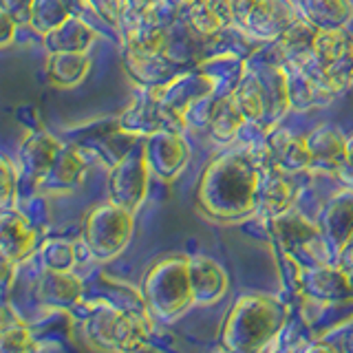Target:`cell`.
I'll use <instances>...</instances> for the list:
<instances>
[{
    "label": "cell",
    "mask_w": 353,
    "mask_h": 353,
    "mask_svg": "<svg viewBox=\"0 0 353 353\" xmlns=\"http://www.w3.org/2000/svg\"><path fill=\"white\" fill-rule=\"evenodd\" d=\"M64 148V141L53 137L47 130H31L29 135L22 139L20 146V165L25 176L33 183H40L44 174L51 170L53 161L58 159V154Z\"/></svg>",
    "instance_id": "d6986e66"
},
{
    "label": "cell",
    "mask_w": 353,
    "mask_h": 353,
    "mask_svg": "<svg viewBox=\"0 0 353 353\" xmlns=\"http://www.w3.org/2000/svg\"><path fill=\"white\" fill-rule=\"evenodd\" d=\"M290 318V307L268 294H243L221 325V345L228 351H263L281 336Z\"/></svg>",
    "instance_id": "7a4b0ae2"
},
{
    "label": "cell",
    "mask_w": 353,
    "mask_h": 353,
    "mask_svg": "<svg viewBox=\"0 0 353 353\" xmlns=\"http://www.w3.org/2000/svg\"><path fill=\"white\" fill-rule=\"evenodd\" d=\"M84 290H86L84 281L73 270L60 272V270L42 268L33 296H36V301L44 307L66 312V309H73L75 305H80Z\"/></svg>",
    "instance_id": "4fadbf2b"
},
{
    "label": "cell",
    "mask_w": 353,
    "mask_h": 353,
    "mask_svg": "<svg viewBox=\"0 0 353 353\" xmlns=\"http://www.w3.org/2000/svg\"><path fill=\"white\" fill-rule=\"evenodd\" d=\"M296 292L314 303L353 301V283L342 265H303L296 279Z\"/></svg>",
    "instance_id": "30bf717a"
},
{
    "label": "cell",
    "mask_w": 353,
    "mask_h": 353,
    "mask_svg": "<svg viewBox=\"0 0 353 353\" xmlns=\"http://www.w3.org/2000/svg\"><path fill=\"white\" fill-rule=\"evenodd\" d=\"M188 261H190V256L170 254V256L157 259L143 274V307L152 318L161 320V323H174L194 305Z\"/></svg>",
    "instance_id": "3957f363"
},
{
    "label": "cell",
    "mask_w": 353,
    "mask_h": 353,
    "mask_svg": "<svg viewBox=\"0 0 353 353\" xmlns=\"http://www.w3.org/2000/svg\"><path fill=\"white\" fill-rule=\"evenodd\" d=\"M265 146H268L272 161L285 172L307 170L314 165V157H312V152H309L307 139L298 137L285 128L272 130L268 135V143H265Z\"/></svg>",
    "instance_id": "44dd1931"
},
{
    "label": "cell",
    "mask_w": 353,
    "mask_h": 353,
    "mask_svg": "<svg viewBox=\"0 0 353 353\" xmlns=\"http://www.w3.org/2000/svg\"><path fill=\"white\" fill-rule=\"evenodd\" d=\"M232 22L254 38H281L301 18L292 0H228Z\"/></svg>",
    "instance_id": "ba28073f"
},
{
    "label": "cell",
    "mask_w": 353,
    "mask_h": 353,
    "mask_svg": "<svg viewBox=\"0 0 353 353\" xmlns=\"http://www.w3.org/2000/svg\"><path fill=\"white\" fill-rule=\"evenodd\" d=\"M331 345L336 347V351H353V325L347 329H340L338 331V342L334 340Z\"/></svg>",
    "instance_id": "d590c367"
},
{
    "label": "cell",
    "mask_w": 353,
    "mask_h": 353,
    "mask_svg": "<svg viewBox=\"0 0 353 353\" xmlns=\"http://www.w3.org/2000/svg\"><path fill=\"white\" fill-rule=\"evenodd\" d=\"M0 5H3L5 14H9L18 25H29L36 0H0Z\"/></svg>",
    "instance_id": "836d02e7"
},
{
    "label": "cell",
    "mask_w": 353,
    "mask_h": 353,
    "mask_svg": "<svg viewBox=\"0 0 353 353\" xmlns=\"http://www.w3.org/2000/svg\"><path fill=\"white\" fill-rule=\"evenodd\" d=\"M347 137L340 128L323 124L307 132V146L314 157V165L327 170H338L347 161Z\"/></svg>",
    "instance_id": "7402d4cb"
},
{
    "label": "cell",
    "mask_w": 353,
    "mask_h": 353,
    "mask_svg": "<svg viewBox=\"0 0 353 353\" xmlns=\"http://www.w3.org/2000/svg\"><path fill=\"white\" fill-rule=\"evenodd\" d=\"M84 336L95 349H146L148 323L135 312H126L108 303H91L86 307Z\"/></svg>",
    "instance_id": "277c9868"
},
{
    "label": "cell",
    "mask_w": 353,
    "mask_h": 353,
    "mask_svg": "<svg viewBox=\"0 0 353 353\" xmlns=\"http://www.w3.org/2000/svg\"><path fill=\"white\" fill-rule=\"evenodd\" d=\"M245 121L248 119L241 113V108H239L236 99L232 93L219 97L216 102L210 106L208 126H210V132H212V137L216 141H232Z\"/></svg>",
    "instance_id": "4316f807"
},
{
    "label": "cell",
    "mask_w": 353,
    "mask_h": 353,
    "mask_svg": "<svg viewBox=\"0 0 353 353\" xmlns=\"http://www.w3.org/2000/svg\"><path fill=\"white\" fill-rule=\"evenodd\" d=\"M0 25H3V33H0V47L7 49L9 44L14 42L20 25L9 14H5V11H0Z\"/></svg>",
    "instance_id": "e575fe53"
},
{
    "label": "cell",
    "mask_w": 353,
    "mask_h": 353,
    "mask_svg": "<svg viewBox=\"0 0 353 353\" xmlns=\"http://www.w3.org/2000/svg\"><path fill=\"white\" fill-rule=\"evenodd\" d=\"M97 33L95 29L88 25L84 18L69 16L62 20L58 27L51 29L49 33L42 36V44L49 53H58V51H77V53H86L91 49V44L95 42Z\"/></svg>",
    "instance_id": "603a6c76"
},
{
    "label": "cell",
    "mask_w": 353,
    "mask_h": 353,
    "mask_svg": "<svg viewBox=\"0 0 353 353\" xmlns=\"http://www.w3.org/2000/svg\"><path fill=\"white\" fill-rule=\"evenodd\" d=\"M347 272H349V279H351V283H353V263L349 265V268H345Z\"/></svg>",
    "instance_id": "ab89813d"
},
{
    "label": "cell",
    "mask_w": 353,
    "mask_h": 353,
    "mask_svg": "<svg viewBox=\"0 0 353 353\" xmlns=\"http://www.w3.org/2000/svg\"><path fill=\"white\" fill-rule=\"evenodd\" d=\"M331 93H340L353 84V36L345 29H318L312 53L305 62Z\"/></svg>",
    "instance_id": "8992f818"
},
{
    "label": "cell",
    "mask_w": 353,
    "mask_h": 353,
    "mask_svg": "<svg viewBox=\"0 0 353 353\" xmlns=\"http://www.w3.org/2000/svg\"><path fill=\"white\" fill-rule=\"evenodd\" d=\"M292 3H298V0H292Z\"/></svg>",
    "instance_id": "b9f144b4"
},
{
    "label": "cell",
    "mask_w": 353,
    "mask_h": 353,
    "mask_svg": "<svg viewBox=\"0 0 353 353\" xmlns=\"http://www.w3.org/2000/svg\"><path fill=\"white\" fill-rule=\"evenodd\" d=\"M40 243L38 230L20 212L11 208H3L0 216V248H3V259L11 263H20L36 252Z\"/></svg>",
    "instance_id": "ac0fdd59"
},
{
    "label": "cell",
    "mask_w": 353,
    "mask_h": 353,
    "mask_svg": "<svg viewBox=\"0 0 353 353\" xmlns=\"http://www.w3.org/2000/svg\"><path fill=\"white\" fill-rule=\"evenodd\" d=\"M301 18L316 29H345L353 20L351 0H298Z\"/></svg>",
    "instance_id": "484cf974"
},
{
    "label": "cell",
    "mask_w": 353,
    "mask_h": 353,
    "mask_svg": "<svg viewBox=\"0 0 353 353\" xmlns=\"http://www.w3.org/2000/svg\"><path fill=\"white\" fill-rule=\"evenodd\" d=\"M86 165L88 161L84 157V150L80 146H75V143H64L58 159L53 161L51 170L44 174V179L36 185V190L47 196L69 194L84 181Z\"/></svg>",
    "instance_id": "5bb4252c"
},
{
    "label": "cell",
    "mask_w": 353,
    "mask_h": 353,
    "mask_svg": "<svg viewBox=\"0 0 353 353\" xmlns=\"http://www.w3.org/2000/svg\"><path fill=\"white\" fill-rule=\"evenodd\" d=\"M345 163L353 170V135L347 137V161H345Z\"/></svg>",
    "instance_id": "74e56055"
},
{
    "label": "cell",
    "mask_w": 353,
    "mask_h": 353,
    "mask_svg": "<svg viewBox=\"0 0 353 353\" xmlns=\"http://www.w3.org/2000/svg\"><path fill=\"white\" fill-rule=\"evenodd\" d=\"M143 3H154V0H143ZM143 3H141V5H143Z\"/></svg>",
    "instance_id": "60d3db41"
},
{
    "label": "cell",
    "mask_w": 353,
    "mask_h": 353,
    "mask_svg": "<svg viewBox=\"0 0 353 353\" xmlns=\"http://www.w3.org/2000/svg\"><path fill=\"white\" fill-rule=\"evenodd\" d=\"M91 58L88 53H77V51H58V53H49L47 58V80L53 88H75L80 86L88 71H91Z\"/></svg>",
    "instance_id": "cb8c5ba5"
},
{
    "label": "cell",
    "mask_w": 353,
    "mask_h": 353,
    "mask_svg": "<svg viewBox=\"0 0 353 353\" xmlns=\"http://www.w3.org/2000/svg\"><path fill=\"white\" fill-rule=\"evenodd\" d=\"M75 245L66 239H49L40 245V263L44 270L69 272L75 268Z\"/></svg>",
    "instance_id": "4dcf8cb0"
},
{
    "label": "cell",
    "mask_w": 353,
    "mask_h": 353,
    "mask_svg": "<svg viewBox=\"0 0 353 353\" xmlns=\"http://www.w3.org/2000/svg\"><path fill=\"white\" fill-rule=\"evenodd\" d=\"M270 223L279 250L294 256L301 265L331 263V245L323 236L318 223H312L305 214L292 208L270 219Z\"/></svg>",
    "instance_id": "52a82bcc"
},
{
    "label": "cell",
    "mask_w": 353,
    "mask_h": 353,
    "mask_svg": "<svg viewBox=\"0 0 353 353\" xmlns=\"http://www.w3.org/2000/svg\"><path fill=\"white\" fill-rule=\"evenodd\" d=\"M188 268H190L194 305H214L223 301L230 290V281L225 270L214 259L196 254V256H190V261H188Z\"/></svg>",
    "instance_id": "ffe728a7"
},
{
    "label": "cell",
    "mask_w": 353,
    "mask_h": 353,
    "mask_svg": "<svg viewBox=\"0 0 353 353\" xmlns=\"http://www.w3.org/2000/svg\"><path fill=\"white\" fill-rule=\"evenodd\" d=\"M268 159V146L259 154L232 150L212 159L196 183V208L216 221H239L256 212L261 172Z\"/></svg>",
    "instance_id": "6da1fadb"
},
{
    "label": "cell",
    "mask_w": 353,
    "mask_h": 353,
    "mask_svg": "<svg viewBox=\"0 0 353 353\" xmlns=\"http://www.w3.org/2000/svg\"><path fill=\"white\" fill-rule=\"evenodd\" d=\"M18 194V168L9 157L3 159V208H11Z\"/></svg>",
    "instance_id": "d6a6232c"
},
{
    "label": "cell",
    "mask_w": 353,
    "mask_h": 353,
    "mask_svg": "<svg viewBox=\"0 0 353 353\" xmlns=\"http://www.w3.org/2000/svg\"><path fill=\"white\" fill-rule=\"evenodd\" d=\"M181 7L185 22L199 36H214L232 22L228 0H194Z\"/></svg>",
    "instance_id": "d4e9b609"
},
{
    "label": "cell",
    "mask_w": 353,
    "mask_h": 353,
    "mask_svg": "<svg viewBox=\"0 0 353 353\" xmlns=\"http://www.w3.org/2000/svg\"><path fill=\"white\" fill-rule=\"evenodd\" d=\"M353 263V236L349 239V243L345 245V250H342L338 254V265H342V268H349V265Z\"/></svg>",
    "instance_id": "8d00e7d4"
},
{
    "label": "cell",
    "mask_w": 353,
    "mask_h": 353,
    "mask_svg": "<svg viewBox=\"0 0 353 353\" xmlns=\"http://www.w3.org/2000/svg\"><path fill=\"white\" fill-rule=\"evenodd\" d=\"M0 351L3 353L38 351V342L33 338L31 329L18 316L11 320L7 305L3 307V323H0Z\"/></svg>",
    "instance_id": "f1b7e54d"
},
{
    "label": "cell",
    "mask_w": 353,
    "mask_h": 353,
    "mask_svg": "<svg viewBox=\"0 0 353 353\" xmlns=\"http://www.w3.org/2000/svg\"><path fill=\"white\" fill-rule=\"evenodd\" d=\"M318 228L338 256L353 236V188L329 196L318 216Z\"/></svg>",
    "instance_id": "2e32d148"
},
{
    "label": "cell",
    "mask_w": 353,
    "mask_h": 353,
    "mask_svg": "<svg viewBox=\"0 0 353 353\" xmlns=\"http://www.w3.org/2000/svg\"><path fill=\"white\" fill-rule=\"evenodd\" d=\"M172 3H176V5H188V3H194V0H172Z\"/></svg>",
    "instance_id": "f35d334b"
},
{
    "label": "cell",
    "mask_w": 353,
    "mask_h": 353,
    "mask_svg": "<svg viewBox=\"0 0 353 353\" xmlns=\"http://www.w3.org/2000/svg\"><path fill=\"white\" fill-rule=\"evenodd\" d=\"M214 86H216V80L212 75H208L203 71H199V73L188 71V73H176L172 80H168L165 84L150 86V88L154 97H157L172 115L185 121L188 110L212 95Z\"/></svg>",
    "instance_id": "8fae6325"
},
{
    "label": "cell",
    "mask_w": 353,
    "mask_h": 353,
    "mask_svg": "<svg viewBox=\"0 0 353 353\" xmlns=\"http://www.w3.org/2000/svg\"><path fill=\"white\" fill-rule=\"evenodd\" d=\"M69 16H71V7L66 5V0H36L29 25L36 29L40 36H44V33L55 29Z\"/></svg>",
    "instance_id": "f546056e"
},
{
    "label": "cell",
    "mask_w": 353,
    "mask_h": 353,
    "mask_svg": "<svg viewBox=\"0 0 353 353\" xmlns=\"http://www.w3.org/2000/svg\"><path fill=\"white\" fill-rule=\"evenodd\" d=\"M150 165L143 152V143L137 139L132 148L110 165L108 172V201L137 212L146 201L148 183H150Z\"/></svg>",
    "instance_id": "9c48e42d"
},
{
    "label": "cell",
    "mask_w": 353,
    "mask_h": 353,
    "mask_svg": "<svg viewBox=\"0 0 353 353\" xmlns=\"http://www.w3.org/2000/svg\"><path fill=\"white\" fill-rule=\"evenodd\" d=\"M141 143L150 172L159 176L161 181L176 179L190 161V148H188L181 130H157L143 137Z\"/></svg>",
    "instance_id": "7c38bea8"
},
{
    "label": "cell",
    "mask_w": 353,
    "mask_h": 353,
    "mask_svg": "<svg viewBox=\"0 0 353 353\" xmlns=\"http://www.w3.org/2000/svg\"><path fill=\"white\" fill-rule=\"evenodd\" d=\"M132 232L135 212L113 201H104L88 210L82 223V243L95 261L106 263L128 248Z\"/></svg>",
    "instance_id": "5b68a950"
},
{
    "label": "cell",
    "mask_w": 353,
    "mask_h": 353,
    "mask_svg": "<svg viewBox=\"0 0 353 353\" xmlns=\"http://www.w3.org/2000/svg\"><path fill=\"white\" fill-rule=\"evenodd\" d=\"M95 14L110 22V25H119V20L124 18V0H88Z\"/></svg>",
    "instance_id": "1f68e13d"
},
{
    "label": "cell",
    "mask_w": 353,
    "mask_h": 353,
    "mask_svg": "<svg viewBox=\"0 0 353 353\" xmlns=\"http://www.w3.org/2000/svg\"><path fill=\"white\" fill-rule=\"evenodd\" d=\"M232 95H234L241 113L245 115L248 121L252 124L263 121L265 113H268V93H265V84L256 73H243Z\"/></svg>",
    "instance_id": "83f0119b"
},
{
    "label": "cell",
    "mask_w": 353,
    "mask_h": 353,
    "mask_svg": "<svg viewBox=\"0 0 353 353\" xmlns=\"http://www.w3.org/2000/svg\"><path fill=\"white\" fill-rule=\"evenodd\" d=\"M281 69H283V77H285L287 102H290V108L305 110V108H312V106L327 102V99L334 95L301 62L287 60L285 64H281Z\"/></svg>",
    "instance_id": "e0dca14e"
},
{
    "label": "cell",
    "mask_w": 353,
    "mask_h": 353,
    "mask_svg": "<svg viewBox=\"0 0 353 353\" xmlns=\"http://www.w3.org/2000/svg\"><path fill=\"white\" fill-rule=\"evenodd\" d=\"M294 201H296V188H294L292 179L270 157L265 161L263 172H261V183H259V194H256V212L268 219H274V216L287 212V210H292Z\"/></svg>",
    "instance_id": "9a60e30c"
}]
</instances>
